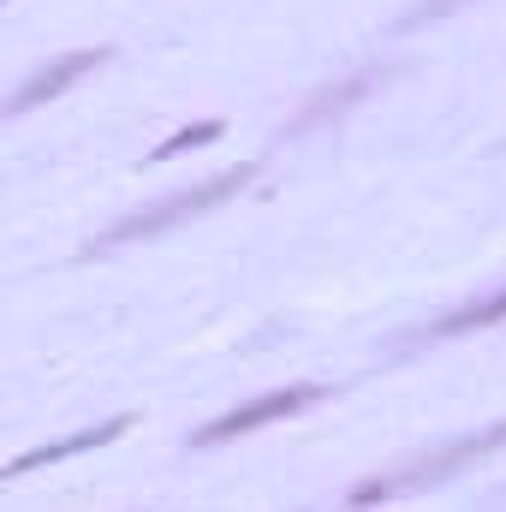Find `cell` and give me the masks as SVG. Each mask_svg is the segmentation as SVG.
<instances>
[{
	"mask_svg": "<svg viewBox=\"0 0 506 512\" xmlns=\"http://www.w3.org/2000/svg\"><path fill=\"white\" fill-rule=\"evenodd\" d=\"M322 399H334L322 382H298V387H274V393H256L245 405H233V411H221L215 423H203L197 435H191V447H227V441H239V435H256V429H268V423H280V417H298V411H310V405H322Z\"/></svg>",
	"mask_w": 506,
	"mask_h": 512,
	"instance_id": "3957f363",
	"label": "cell"
},
{
	"mask_svg": "<svg viewBox=\"0 0 506 512\" xmlns=\"http://www.w3.org/2000/svg\"><path fill=\"white\" fill-rule=\"evenodd\" d=\"M251 179H256V167H251V161H239V167H227V173H209V179L185 185V191H167L161 203H149V209H137V215H120L102 239H90V245H84V256H108V251H120V245L155 239V233H167V227H185V221H197V215L221 209L227 197H239Z\"/></svg>",
	"mask_w": 506,
	"mask_h": 512,
	"instance_id": "7a4b0ae2",
	"label": "cell"
},
{
	"mask_svg": "<svg viewBox=\"0 0 506 512\" xmlns=\"http://www.w3.org/2000/svg\"><path fill=\"white\" fill-rule=\"evenodd\" d=\"M221 137V120H197V126H179L173 137H161L155 149H149V161H173V155H185V149H203V143H215Z\"/></svg>",
	"mask_w": 506,
	"mask_h": 512,
	"instance_id": "ba28073f",
	"label": "cell"
},
{
	"mask_svg": "<svg viewBox=\"0 0 506 512\" xmlns=\"http://www.w3.org/2000/svg\"><path fill=\"white\" fill-rule=\"evenodd\" d=\"M376 78H381L376 66H364V72H352V78L328 84L322 96H310V102H304V114L292 120V137H304V131H316V126H328V120H340V114H346L352 102H364V96L376 90Z\"/></svg>",
	"mask_w": 506,
	"mask_h": 512,
	"instance_id": "8992f818",
	"label": "cell"
},
{
	"mask_svg": "<svg viewBox=\"0 0 506 512\" xmlns=\"http://www.w3.org/2000/svg\"><path fill=\"white\" fill-rule=\"evenodd\" d=\"M501 447H506V417L489 423V429H477V435H459V441L435 447V453H417V459H405V465H393V471H381V477L352 483L346 507L364 512V507H381V501H399V495H429L435 483H453L465 465H477V459H489V453H501Z\"/></svg>",
	"mask_w": 506,
	"mask_h": 512,
	"instance_id": "6da1fadb",
	"label": "cell"
},
{
	"mask_svg": "<svg viewBox=\"0 0 506 512\" xmlns=\"http://www.w3.org/2000/svg\"><path fill=\"white\" fill-rule=\"evenodd\" d=\"M453 6H465V0H417L405 18H399V30H423V24H435V18H447Z\"/></svg>",
	"mask_w": 506,
	"mask_h": 512,
	"instance_id": "9c48e42d",
	"label": "cell"
},
{
	"mask_svg": "<svg viewBox=\"0 0 506 512\" xmlns=\"http://www.w3.org/2000/svg\"><path fill=\"white\" fill-rule=\"evenodd\" d=\"M131 429V417H102L96 429H78V435H66V441H48V447H36V453H18L6 471L12 477H30V471H42V465H66V459H78V453H90V447H108V441H120Z\"/></svg>",
	"mask_w": 506,
	"mask_h": 512,
	"instance_id": "5b68a950",
	"label": "cell"
},
{
	"mask_svg": "<svg viewBox=\"0 0 506 512\" xmlns=\"http://www.w3.org/2000/svg\"><path fill=\"white\" fill-rule=\"evenodd\" d=\"M495 322H506V286L501 292H489V298H477V304H465V310H453V316H441V322H429L423 334H429V340H453V334L495 328Z\"/></svg>",
	"mask_w": 506,
	"mask_h": 512,
	"instance_id": "52a82bcc",
	"label": "cell"
},
{
	"mask_svg": "<svg viewBox=\"0 0 506 512\" xmlns=\"http://www.w3.org/2000/svg\"><path fill=\"white\" fill-rule=\"evenodd\" d=\"M114 60V48H72V54H60V60H48L42 72H30L18 90H12V102H6V114L18 120V114H36L42 102H54V96H66L78 78H90L96 66H108Z\"/></svg>",
	"mask_w": 506,
	"mask_h": 512,
	"instance_id": "277c9868",
	"label": "cell"
}]
</instances>
